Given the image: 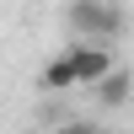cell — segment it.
I'll list each match as a JSON object with an SVG mask.
<instances>
[{"instance_id": "6da1fadb", "label": "cell", "mask_w": 134, "mask_h": 134, "mask_svg": "<svg viewBox=\"0 0 134 134\" xmlns=\"http://www.w3.org/2000/svg\"><path fill=\"white\" fill-rule=\"evenodd\" d=\"M70 27L81 38H97V43H113L124 32V11L113 0H70Z\"/></svg>"}, {"instance_id": "7a4b0ae2", "label": "cell", "mask_w": 134, "mask_h": 134, "mask_svg": "<svg viewBox=\"0 0 134 134\" xmlns=\"http://www.w3.org/2000/svg\"><path fill=\"white\" fill-rule=\"evenodd\" d=\"M113 64H118V59H113V43H97V38H81V43L70 48V70H75V86H91L97 75H107Z\"/></svg>"}, {"instance_id": "3957f363", "label": "cell", "mask_w": 134, "mask_h": 134, "mask_svg": "<svg viewBox=\"0 0 134 134\" xmlns=\"http://www.w3.org/2000/svg\"><path fill=\"white\" fill-rule=\"evenodd\" d=\"M91 97H97L102 107H129V97H134V75L113 64L107 75H97V81H91Z\"/></svg>"}, {"instance_id": "277c9868", "label": "cell", "mask_w": 134, "mask_h": 134, "mask_svg": "<svg viewBox=\"0 0 134 134\" xmlns=\"http://www.w3.org/2000/svg\"><path fill=\"white\" fill-rule=\"evenodd\" d=\"M38 81H43V91H70V86H75V70H70V54H54V59L48 64H43V75H38Z\"/></svg>"}, {"instance_id": "5b68a950", "label": "cell", "mask_w": 134, "mask_h": 134, "mask_svg": "<svg viewBox=\"0 0 134 134\" xmlns=\"http://www.w3.org/2000/svg\"><path fill=\"white\" fill-rule=\"evenodd\" d=\"M54 134H97V129L86 124V118H75V124H59V129H54Z\"/></svg>"}]
</instances>
